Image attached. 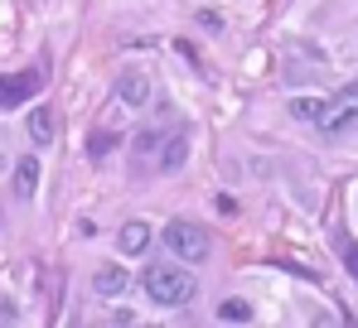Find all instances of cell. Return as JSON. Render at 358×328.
<instances>
[{"mask_svg":"<svg viewBox=\"0 0 358 328\" xmlns=\"http://www.w3.org/2000/svg\"><path fill=\"white\" fill-rule=\"evenodd\" d=\"M141 285H145V295H150L155 304H165V309H179V304H189V299L199 295V280L184 271V266H165V261L145 266Z\"/></svg>","mask_w":358,"mask_h":328,"instance_id":"1","label":"cell"},{"mask_svg":"<svg viewBox=\"0 0 358 328\" xmlns=\"http://www.w3.org/2000/svg\"><path fill=\"white\" fill-rule=\"evenodd\" d=\"M291 111H296V121H320L324 102H320V97H296V102H291Z\"/></svg>","mask_w":358,"mask_h":328,"instance_id":"14","label":"cell"},{"mask_svg":"<svg viewBox=\"0 0 358 328\" xmlns=\"http://www.w3.org/2000/svg\"><path fill=\"white\" fill-rule=\"evenodd\" d=\"M0 145H5V140H0ZM0 169H5V150H0Z\"/></svg>","mask_w":358,"mask_h":328,"instance_id":"17","label":"cell"},{"mask_svg":"<svg viewBox=\"0 0 358 328\" xmlns=\"http://www.w3.org/2000/svg\"><path fill=\"white\" fill-rule=\"evenodd\" d=\"M126 285H131L126 266H97V275H92V290H97V295H107V299H121V295H126Z\"/></svg>","mask_w":358,"mask_h":328,"instance_id":"6","label":"cell"},{"mask_svg":"<svg viewBox=\"0 0 358 328\" xmlns=\"http://www.w3.org/2000/svg\"><path fill=\"white\" fill-rule=\"evenodd\" d=\"M44 77H49V63H39V68H29V73H15V77H0V107H20V102H29L39 87H44Z\"/></svg>","mask_w":358,"mask_h":328,"instance_id":"3","label":"cell"},{"mask_svg":"<svg viewBox=\"0 0 358 328\" xmlns=\"http://www.w3.org/2000/svg\"><path fill=\"white\" fill-rule=\"evenodd\" d=\"M160 145H165V135L155 131V126H145L141 135H136V160L145 164V160H160Z\"/></svg>","mask_w":358,"mask_h":328,"instance_id":"11","label":"cell"},{"mask_svg":"<svg viewBox=\"0 0 358 328\" xmlns=\"http://www.w3.org/2000/svg\"><path fill=\"white\" fill-rule=\"evenodd\" d=\"M117 102L121 107H150V77L145 73H121Z\"/></svg>","mask_w":358,"mask_h":328,"instance_id":"5","label":"cell"},{"mask_svg":"<svg viewBox=\"0 0 358 328\" xmlns=\"http://www.w3.org/2000/svg\"><path fill=\"white\" fill-rule=\"evenodd\" d=\"M189 160V135H184V131H175V135H170V140H165V150H160V169H165V174H175L179 164Z\"/></svg>","mask_w":358,"mask_h":328,"instance_id":"9","label":"cell"},{"mask_svg":"<svg viewBox=\"0 0 358 328\" xmlns=\"http://www.w3.org/2000/svg\"><path fill=\"white\" fill-rule=\"evenodd\" d=\"M354 116H358V82H349L334 102H324V111H320V121H315V126H320V131H329V135H339Z\"/></svg>","mask_w":358,"mask_h":328,"instance_id":"4","label":"cell"},{"mask_svg":"<svg viewBox=\"0 0 358 328\" xmlns=\"http://www.w3.org/2000/svg\"><path fill=\"white\" fill-rule=\"evenodd\" d=\"M218 319H223V324H247V319H252V304H247V299H223V304H218Z\"/></svg>","mask_w":358,"mask_h":328,"instance_id":"12","label":"cell"},{"mask_svg":"<svg viewBox=\"0 0 358 328\" xmlns=\"http://www.w3.org/2000/svg\"><path fill=\"white\" fill-rule=\"evenodd\" d=\"M199 24H203L208 34H218V29H223V15H213V10H203V15H199Z\"/></svg>","mask_w":358,"mask_h":328,"instance_id":"15","label":"cell"},{"mask_svg":"<svg viewBox=\"0 0 358 328\" xmlns=\"http://www.w3.org/2000/svg\"><path fill=\"white\" fill-rule=\"evenodd\" d=\"M117 246H121V256H141L150 246V222H121Z\"/></svg>","mask_w":358,"mask_h":328,"instance_id":"7","label":"cell"},{"mask_svg":"<svg viewBox=\"0 0 358 328\" xmlns=\"http://www.w3.org/2000/svg\"><path fill=\"white\" fill-rule=\"evenodd\" d=\"M165 246L175 251L179 261H208L213 237H208L199 222H170V227H165Z\"/></svg>","mask_w":358,"mask_h":328,"instance_id":"2","label":"cell"},{"mask_svg":"<svg viewBox=\"0 0 358 328\" xmlns=\"http://www.w3.org/2000/svg\"><path fill=\"white\" fill-rule=\"evenodd\" d=\"M117 145H121V140L112 135V131H97V135L87 140V155H92V160H107V155H112Z\"/></svg>","mask_w":358,"mask_h":328,"instance_id":"13","label":"cell"},{"mask_svg":"<svg viewBox=\"0 0 358 328\" xmlns=\"http://www.w3.org/2000/svg\"><path fill=\"white\" fill-rule=\"evenodd\" d=\"M344 266H349V275L358 280V246H344Z\"/></svg>","mask_w":358,"mask_h":328,"instance_id":"16","label":"cell"},{"mask_svg":"<svg viewBox=\"0 0 358 328\" xmlns=\"http://www.w3.org/2000/svg\"><path fill=\"white\" fill-rule=\"evenodd\" d=\"M54 135H59L54 111H49V107H34V111H29V140H34V145H54Z\"/></svg>","mask_w":358,"mask_h":328,"instance_id":"8","label":"cell"},{"mask_svg":"<svg viewBox=\"0 0 358 328\" xmlns=\"http://www.w3.org/2000/svg\"><path fill=\"white\" fill-rule=\"evenodd\" d=\"M34 188H39V160L29 155L15 164V198H34Z\"/></svg>","mask_w":358,"mask_h":328,"instance_id":"10","label":"cell"}]
</instances>
